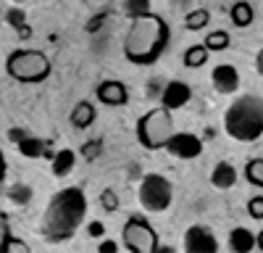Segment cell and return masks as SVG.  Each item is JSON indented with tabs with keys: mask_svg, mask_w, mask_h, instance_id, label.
<instances>
[{
	"mask_svg": "<svg viewBox=\"0 0 263 253\" xmlns=\"http://www.w3.org/2000/svg\"><path fill=\"white\" fill-rule=\"evenodd\" d=\"M87 214V198L79 187H66L50 201L42 216V238L50 243L69 240Z\"/></svg>",
	"mask_w": 263,
	"mask_h": 253,
	"instance_id": "obj_1",
	"label": "cell"
},
{
	"mask_svg": "<svg viewBox=\"0 0 263 253\" xmlns=\"http://www.w3.org/2000/svg\"><path fill=\"white\" fill-rule=\"evenodd\" d=\"M168 42V27L156 13H145L132 21V29L124 42V53L132 63H153Z\"/></svg>",
	"mask_w": 263,
	"mask_h": 253,
	"instance_id": "obj_2",
	"label": "cell"
},
{
	"mask_svg": "<svg viewBox=\"0 0 263 253\" xmlns=\"http://www.w3.org/2000/svg\"><path fill=\"white\" fill-rule=\"evenodd\" d=\"M224 127L229 137L234 140H258L263 135V100L255 95H245L229 105V111L224 116Z\"/></svg>",
	"mask_w": 263,
	"mask_h": 253,
	"instance_id": "obj_3",
	"label": "cell"
},
{
	"mask_svg": "<svg viewBox=\"0 0 263 253\" xmlns=\"http://www.w3.org/2000/svg\"><path fill=\"white\" fill-rule=\"evenodd\" d=\"M6 69L16 82H42L50 74V61L40 50H16L8 56Z\"/></svg>",
	"mask_w": 263,
	"mask_h": 253,
	"instance_id": "obj_4",
	"label": "cell"
},
{
	"mask_svg": "<svg viewBox=\"0 0 263 253\" xmlns=\"http://www.w3.org/2000/svg\"><path fill=\"white\" fill-rule=\"evenodd\" d=\"M174 135V121H171V114L168 109H156L145 114L140 121H137V137L145 148L156 151V148H166V142L171 140Z\"/></svg>",
	"mask_w": 263,
	"mask_h": 253,
	"instance_id": "obj_5",
	"label": "cell"
},
{
	"mask_svg": "<svg viewBox=\"0 0 263 253\" xmlns=\"http://www.w3.org/2000/svg\"><path fill=\"white\" fill-rule=\"evenodd\" d=\"M124 245L132 253H156L158 250V238L142 216H132L124 224Z\"/></svg>",
	"mask_w": 263,
	"mask_h": 253,
	"instance_id": "obj_6",
	"label": "cell"
},
{
	"mask_svg": "<svg viewBox=\"0 0 263 253\" xmlns=\"http://www.w3.org/2000/svg\"><path fill=\"white\" fill-rule=\"evenodd\" d=\"M171 185L168 179H163L161 174H147L140 185V203L147 211H166L171 206Z\"/></svg>",
	"mask_w": 263,
	"mask_h": 253,
	"instance_id": "obj_7",
	"label": "cell"
},
{
	"mask_svg": "<svg viewBox=\"0 0 263 253\" xmlns=\"http://www.w3.org/2000/svg\"><path fill=\"white\" fill-rule=\"evenodd\" d=\"M166 151L174 153L177 158H197L203 153V142L197 140L195 135H190V132H177V135H171V140L166 142Z\"/></svg>",
	"mask_w": 263,
	"mask_h": 253,
	"instance_id": "obj_8",
	"label": "cell"
},
{
	"mask_svg": "<svg viewBox=\"0 0 263 253\" xmlns=\"http://www.w3.org/2000/svg\"><path fill=\"white\" fill-rule=\"evenodd\" d=\"M184 248L192 250V253H213L218 248L216 238H213V232L203 224H195L184 232Z\"/></svg>",
	"mask_w": 263,
	"mask_h": 253,
	"instance_id": "obj_9",
	"label": "cell"
},
{
	"mask_svg": "<svg viewBox=\"0 0 263 253\" xmlns=\"http://www.w3.org/2000/svg\"><path fill=\"white\" fill-rule=\"evenodd\" d=\"M190 87L184 82H179V79H174V82H168L166 84V90L161 93V100H163V105L168 111H174V109H182V105H187L190 103Z\"/></svg>",
	"mask_w": 263,
	"mask_h": 253,
	"instance_id": "obj_10",
	"label": "cell"
},
{
	"mask_svg": "<svg viewBox=\"0 0 263 253\" xmlns=\"http://www.w3.org/2000/svg\"><path fill=\"white\" fill-rule=\"evenodd\" d=\"M98 100L105 103V105H124L129 100V93L121 82L116 79H105L98 84Z\"/></svg>",
	"mask_w": 263,
	"mask_h": 253,
	"instance_id": "obj_11",
	"label": "cell"
},
{
	"mask_svg": "<svg viewBox=\"0 0 263 253\" xmlns=\"http://www.w3.org/2000/svg\"><path fill=\"white\" fill-rule=\"evenodd\" d=\"M213 84L218 93H234L239 87V74L232 63H218L213 69Z\"/></svg>",
	"mask_w": 263,
	"mask_h": 253,
	"instance_id": "obj_12",
	"label": "cell"
},
{
	"mask_svg": "<svg viewBox=\"0 0 263 253\" xmlns=\"http://www.w3.org/2000/svg\"><path fill=\"white\" fill-rule=\"evenodd\" d=\"M255 245H258V235H253L250 229H245V227L232 229V235H229V248H232V250H237V253H250Z\"/></svg>",
	"mask_w": 263,
	"mask_h": 253,
	"instance_id": "obj_13",
	"label": "cell"
},
{
	"mask_svg": "<svg viewBox=\"0 0 263 253\" xmlns=\"http://www.w3.org/2000/svg\"><path fill=\"white\" fill-rule=\"evenodd\" d=\"M211 182H213L216 187H221V190L232 187V185L237 182V172H234V166H232V164H227V161L216 164L213 174H211Z\"/></svg>",
	"mask_w": 263,
	"mask_h": 253,
	"instance_id": "obj_14",
	"label": "cell"
},
{
	"mask_svg": "<svg viewBox=\"0 0 263 253\" xmlns=\"http://www.w3.org/2000/svg\"><path fill=\"white\" fill-rule=\"evenodd\" d=\"M95 121V109L90 103H77V109L71 111V124L74 127H79V130H87V127H90Z\"/></svg>",
	"mask_w": 263,
	"mask_h": 253,
	"instance_id": "obj_15",
	"label": "cell"
},
{
	"mask_svg": "<svg viewBox=\"0 0 263 253\" xmlns=\"http://www.w3.org/2000/svg\"><path fill=\"white\" fill-rule=\"evenodd\" d=\"M18 153H21V156H27V158H40V156H48V151H45V142L37 140V137H29V135L18 140Z\"/></svg>",
	"mask_w": 263,
	"mask_h": 253,
	"instance_id": "obj_16",
	"label": "cell"
},
{
	"mask_svg": "<svg viewBox=\"0 0 263 253\" xmlns=\"http://www.w3.org/2000/svg\"><path fill=\"white\" fill-rule=\"evenodd\" d=\"M74 169V151H58L55 156H53V174H58V177H66Z\"/></svg>",
	"mask_w": 263,
	"mask_h": 253,
	"instance_id": "obj_17",
	"label": "cell"
},
{
	"mask_svg": "<svg viewBox=\"0 0 263 253\" xmlns=\"http://www.w3.org/2000/svg\"><path fill=\"white\" fill-rule=\"evenodd\" d=\"M205 58H208V45H205V42H203V45H192L184 53V66L197 69V66H203V63H205Z\"/></svg>",
	"mask_w": 263,
	"mask_h": 253,
	"instance_id": "obj_18",
	"label": "cell"
},
{
	"mask_svg": "<svg viewBox=\"0 0 263 253\" xmlns=\"http://www.w3.org/2000/svg\"><path fill=\"white\" fill-rule=\"evenodd\" d=\"M232 21L237 27L253 24V8H250V3H234L232 6Z\"/></svg>",
	"mask_w": 263,
	"mask_h": 253,
	"instance_id": "obj_19",
	"label": "cell"
},
{
	"mask_svg": "<svg viewBox=\"0 0 263 253\" xmlns=\"http://www.w3.org/2000/svg\"><path fill=\"white\" fill-rule=\"evenodd\" d=\"M245 177H248V182L263 187V158H253V161H248V166H245Z\"/></svg>",
	"mask_w": 263,
	"mask_h": 253,
	"instance_id": "obj_20",
	"label": "cell"
},
{
	"mask_svg": "<svg viewBox=\"0 0 263 253\" xmlns=\"http://www.w3.org/2000/svg\"><path fill=\"white\" fill-rule=\"evenodd\" d=\"M124 11L132 19L145 16V13H150V0H124Z\"/></svg>",
	"mask_w": 263,
	"mask_h": 253,
	"instance_id": "obj_21",
	"label": "cell"
},
{
	"mask_svg": "<svg viewBox=\"0 0 263 253\" xmlns=\"http://www.w3.org/2000/svg\"><path fill=\"white\" fill-rule=\"evenodd\" d=\"M205 45H208V50H227L229 48V34L227 32H211L205 37Z\"/></svg>",
	"mask_w": 263,
	"mask_h": 253,
	"instance_id": "obj_22",
	"label": "cell"
},
{
	"mask_svg": "<svg viewBox=\"0 0 263 253\" xmlns=\"http://www.w3.org/2000/svg\"><path fill=\"white\" fill-rule=\"evenodd\" d=\"M208 19H211V16H208V11H203V8H200V11H192V13L187 16L184 24H187V29H192V32H195V29H203V27L208 24Z\"/></svg>",
	"mask_w": 263,
	"mask_h": 253,
	"instance_id": "obj_23",
	"label": "cell"
},
{
	"mask_svg": "<svg viewBox=\"0 0 263 253\" xmlns=\"http://www.w3.org/2000/svg\"><path fill=\"white\" fill-rule=\"evenodd\" d=\"M0 250H3V253H27L29 245H27L24 240H16V238L6 235V240L0 243Z\"/></svg>",
	"mask_w": 263,
	"mask_h": 253,
	"instance_id": "obj_24",
	"label": "cell"
},
{
	"mask_svg": "<svg viewBox=\"0 0 263 253\" xmlns=\"http://www.w3.org/2000/svg\"><path fill=\"white\" fill-rule=\"evenodd\" d=\"M29 198H32V190H29L27 185H13V187H11V201H16V203H29Z\"/></svg>",
	"mask_w": 263,
	"mask_h": 253,
	"instance_id": "obj_25",
	"label": "cell"
},
{
	"mask_svg": "<svg viewBox=\"0 0 263 253\" xmlns=\"http://www.w3.org/2000/svg\"><path fill=\"white\" fill-rule=\"evenodd\" d=\"M100 206H103L105 211H116V208H119V198H116L114 190H105V193L100 195Z\"/></svg>",
	"mask_w": 263,
	"mask_h": 253,
	"instance_id": "obj_26",
	"label": "cell"
},
{
	"mask_svg": "<svg viewBox=\"0 0 263 253\" xmlns=\"http://www.w3.org/2000/svg\"><path fill=\"white\" fill-rule=\"evenodd\" d=\"M8 24H11L13 29L24 27V11H21V8H11V11H8Z\"/></svg>",
	"mask_w": 263,
	"mask_h": 253,
	"instance_id": "obj_27",
	"label": "cell"
},
{
	"mask_svg": "<svg viewBox=\"0 0 263 253\" xmlns=\"http://www.w3.org/2000/svg\"><path fill=\"white\" fill-rule=\"evenodd\" d=\"M248 211H250L253 219H263V198H253L248 203Z\"/></svg>",
	"mask_w": 263,
	"mask_h": 253,
	"instance_id": "obj_28",
	"label": "cell"
},
{
	"mask_svg": "<svg viewBox=\"0 0 263 253\" xmlns=\"http://www.w3.org/2000/svg\"><path fill=\"white\" fill-rule=\"evenodd\" d=\"M103 21H105V13L92 16V19H90V24H87V32H98V29L103 27Z\"/></svg>",
	"mask_w": 263,
	"mask_h": 253,
	"instance_id": "obj_29",
	"label": "cell"
},
{
	"mask_svg": "<svg viewBox=\"0 0 263 253\" xmlns=\"http://www.w3.org/2000/svg\"><path fill=\"white\" fill-rule=\"evenodd\" d=\"M87 232H90V238H100L103 232H105V227H103L100 222H90V227H87Z\"/></svg>",
	"mask_w": 263,
	"mask_h": 253,
	"instance_id": "obj_30",
	"label": "cell"
},
{
	"mask_svg": "<svg viewBox=\"0 0 263 253\" xmlns=\"http://www.w3.org/2000/svg\"><path fill=\"white\" fill-rule=\"evenodd\" d=\"M100 253H116L119 250V245L114 243V240H105V243H100V248H98Z\"/></svg>",
	"mask_w": 263,
	"mask_h": 253,
	"instance_id": "obj_31",
	"label": "cell"
},
{
	"mask_svg": "<svg viewBox=\"0 0 263 253\" xmlns=\"http://www.w3.org/2000/svg\"><path fill=\"white\" fill-rule=\"evenodd\" d=\"M98 145H100V142H90V145L84 148V151H87V156H90V158H95V156H98Z\"/></svg>",
	"mask_w": 263,
	"mask_h": 253,
	"instance_id": "obj_32",
	"label": "cell"
},
{
	"mask_svg": "<svg viewBox=\"0 0 263 253\" xmlns=\"http://www.w3.org/2000/svg\"><path fill=\"white\" fill-rule=\"evenodd\" d=\"M21 137H27V132H24V130H11V140H13V142H18Z\"/></svg>",
	"mask_w": 263,
	"mask_h": 253,
	"instance_id": "obj_33",
	"label": "cell"
},
{
	"mask_svg": "<svg viewBox=\"0 0 263 253\" xmlns=\"http://www.w3.org/2000/svg\"><path fill=\"white\" fill-rule=\"evenodd\" d=\"M3 174H6V158H3V153H0V179H3Z\"/></svg>",
	"mask_w": 263,
	"mask_h": 253,
	"instance_id": "obj_34",
	"label": "cell"
},
{
	"mask_svg": "<svg viewBox=\"0 0 263 253\" xmlns=\"http://www.w3.org/2000/svg\"><path fill=\"white\" fill-rule=\"evenodd\" d=\"M258 248H260V250H263V229H260V232H258Z\"/></svg>",
	"mask_w": 263,
	"mask_h": 253,
	"instance_id": "obj_35",
	"label": "cell"
},
{
	"mask_svg": "<svg viewBox=\"0 0 263 253\" xmlns=\"http://www.w3.org/2000/svg\"><path fill=\"white\" fill-rule=\"evenodd\" d=\"M258 71L263 74V53H260V58H258Z\"/></svg>",
	"mask_w": 263,
	"mask_h": 253,
	"instance_id": "obj_36",
	"label": "cell"
},
{
	"mask_svg": "<svg viewBox=\"0 0 263 253\" xmlns=\"http://www.w3.org/2000/svg\"><path fill=\"white\" fill-rule=\"evenodd\" d=\"M13 3H24V0H13Z\"/></svg>",
	"mask_w": 263,
	"mask_h": 253,
	"instance_id": "obj_37",
	"label": "cell"
}]
</instances>
